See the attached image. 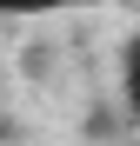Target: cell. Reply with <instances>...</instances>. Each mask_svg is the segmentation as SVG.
Here are the masks:
<instances>
[{"label": "cell", "mask_w": 140, "mask_h": 146, "mask_svg": "<svg viewBox=\"0 0 140 146\" xmlns=\"http://www.w3.org/2000/svg\"><path fill=\"white\" fill-rule=\"evenodd\" d=\"M113 100H120V119L140 126V33L120 40V60H113Z\"/></svg>", "instance_id": "obj_1"}, {"label": "cell", "mask_w": 140, "mask_h": 146, "mask_svg": "<svg viewBox=\"0 0 140 146\" xmlns=\"http://www.w3.org/2000/svg\"><path fill=\"white\" fill-rule=\"evenodd\" d=\"M100 0H0V20H60V13H87Z\"/></svg>", "instance_id": "obj_2"}, {"label": "cell", "mask_w": 140, "mask_h": 146, "mask_svg": "<svg viewBox=\"0 0 140 146\" xmlns=\"http://www.w3.org/2000/svg\"><path fill=\"white\" fill-rule=\"evenodd\" d=\"M0 133H7V119H0Z\"/></svg>", "instance_id": "obj_3"}]
</instances>
